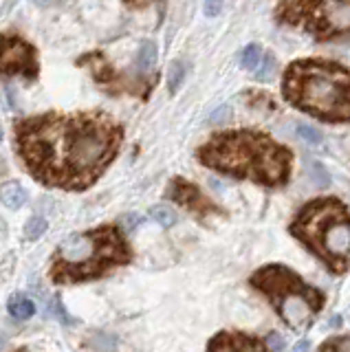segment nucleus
Segmentation results:
<instances>
[{"label": "nucleus", "mask_w": 350, "mask_h": 352, "mask_svg": "<svg viewBox=\"0 0 350 352\" xmlns=\"http://www.w3.org/2000/svg\"><path fill=\"white\" fill-rule=\"evenodd\" d=\"M284 99L324 124H350V69L322 58L295 60L282 77Z\"/></svg>", "instance_id": "3"}, {"label": "nucleus", "mask_w": 350, "mask_h": 352, "mask_svg": "<svg viewBox=\"0 0 350 352\" xmlns=\"http://www.w3.org/2000/svg\"><path fill=\"white\" fill-rule=\"evenodd\" d=\"M7 344V335L5 333H0V348H3Z\"/></svg>", "instance_id": "30"}, {"label": "nucleus", "mask_w": 350, "mask_h": 352, "mask_svg": "<svg viewBox=\"0 0 350 352\" xmlns=\"http://www.w3.org/2000/svg\"><path fill=\"white\" fill-rule=\"evenodd\" d=\"M273 71H276V60H273V55H265V64L256 71V77L258 80H267V77L273 75Z\"/></svg>", "instance_id": "22"}, {"label": "nucleus", "mask_w": 350, "mask_h": 352, "mask_svg": "<svg viewBox=\"0 0 350 352\" xmlns=\"http://www.w3.org/2000/svg\"><path fill=\"white\" fill-rule=\"evenodd\" d=\"M276 20L315 42L350 38V0H278Z\"/></svg>", "instance_id": "7"}, {"label": "nucleus", "mask_w": 350, "mask_h": 352, "mask_svg": "<svg viewBox=\"0 0 350 352\" xmlns=\"http://www.w3.org/2000/svg\"><path fill=\"white\" fill-rule=\"evenodd\" d=\"M201 165L236 181L278 190L291 181L293 152L258 128L221 130L196 150Z\"/></svg>", "instance_id": "2"}, {"label": "nucleus", "mask_w": 350, "mask_h": 352, "mask_svg": "<svg viewBox=\"0 0 350 352\" xmlns=\"http://www.w3.org/2000/svg\"><path fill=\"white\" fill-rule=\"evenodd\" d=\"M150 218L163 229H170L177 225V214H174V209H170L168 205H155L150 209Z\"/></svg>", "instance_id": "15"}, {"label": "nucleus", "mask_w": 350, "mask_h": 352, "mask_svg": "<svg viewBox=\"0 0 350 352\" xmlns=\"http://www.w3.org/2000/svg\"><path fill=\"white\" fill-rule=\"evenodd\" d=\"M124 143V128L102 110L42 113L14 124L25 170L47 187L82 192L102 179Z\"/></svg>", "instance_id": "1"}, {"label": "nucleus", "mask_w": 350, "mask_h": 352, "mask_svg": "<svg viewBox=\"0 0 350 352\" xmlns=\"http://www.w3.org/2000/svg\"><path fill=\"white\" fill-rule=\"evenodd\" d=\"M183 77H185V64L183 62H174L170 66V73H168V88H170V93L179 91V86L183 84Z\"/></svg>", "instance_id": "19"}, {"label": "nucleus", "mask_w": 350, "mask_h": 352, "mask_svg": "<svg viewBox=\"0 0 350 352\" xmlns=\"http://www.w3.org/2000/svg\"><path fill=\"white\" fill-rule=\"evenodd\" d=\"M267 344L273 352H280L284 348V337H280L278 333H269L267 335Z\"/></svg>", "instance_id": "26"}, {"label": "nucleus", "mask_w": 350, "mask_h": 352, "mask_svg": "<svg viewBox=\"0 0 350 352\" xmlns=\"http://www.w3.org/2000/svg\"><path fill=\"white\" fill-rule=\"evenodd\" d=\"M260 60H262V51L258 44H249V47L243 49V55H240V64H243L245 71H258Z\"/></svg>", "instance_id": "16"}, {"label": "nucleus", "mask_w": 350, "mask_h": 352, "mask_svg": "<svg viewBox=\"0 0 350 352\" xmlns=\"http://www.w3.org/2000/svg\"><path fill=\"white\" fill-rule=\"evenodd\" d=\"M139 223H141V216L139 214H126L122 220H119V227H122L126 234H130V231L139 227Z\"/></svg>", "instance_id": "23"}, {"label": "nucleus", "mask_w": 350, "mask_h": 352, "mask_svg": "<svg viewBox=\"0 0 350 352\" xmlns=\"http://www.w3.org/2000/svg\"><path fill=\"white\" fill-rule=\"evenodd\" d=\"M221 7H223V0H205L203 11H205L207 18H214V16L221 14Z\"/></svg>", "instance_id": "24"}, {"label": "nucleus", "mask_w": 350, "mask_h": 352, "mask_svg": "<svg viewBox=\"0 0 350 352\" xmlns=\"http://www.w3.org/2000/svg\"><path fill=\"white\" fill-rule=\"evenodd\" d=\"M0 201H3L9 209H20L27 203V192L23 185L18 183H7L0 190Z\"/></svg>", "instance_id": "13"}, {"label": "nucleus", "mask_w": 350, "mask_h": 352, "mask_svg": "<svg viewBox=\"0 0 350 352\" xmlns=\"http://www.w3.org/2000/svg\"><path fill=\"white\" fill-rule=\"evenodd\" d=\"M53 313H56L64 324H73V319H71L67 313H64V306H62V302H60V300H56V311H53Z\"/></svg>", "instance_id": "27"}, {"label": "nucleus", "mask_w": 350, "mask_h": 352, "mask_svg": "<svg viewBox=\"0 0 350 352\" xmlns=\"http://www.w3.org/2000/svg\"><path fill=\"white\" fill-rule=\"evenodd\" d=\"M133 262V247L119 225H100L71 234L51 258L49 278L56 284H82L100 280Z\"/></svg>", "instance_id": "4"}, {"label": "nucleus", "mask_w": 350, "mask_h": 352, "mask_svg": "<svg viewBox=\"0 0 350 352\" xmlns=\"http://www.w3.org/2000/svg\"><path fill=\"white\" fill-rule=\"evenodd\" d=\"M124 3H126L128 7H146V5L152 3V0H124Z\"/></svg>", "instance_id": "29"}, {"label": "nucleus", "mask_w": 350, "mask_h": 352, "mask_svg": "<svg viewBox=\"0 0 350 352\" xmlns=\"http://www.w3.org/2000/svg\"><path fill=\"white\" fill-rule=\"evenodd\" d=\"M47 231V220L40 216H31L25 225V238L27 240H38Z\"/></svg>", "instance_id": "18"}, {"label": "nucleus", "mask_w": 350, "mask_h": 352, "mask_svg": "<svg viewBox=\"0 0 350 352\" xmlns=\"http://www.w3.org/2000/svg\"><path fill=\"white\" fill-rule=\"evenodd\" d=\"M16 352H27V350H16Z\"/></svg>", "instance_id": "31"}, {"label": "nucleus", "mask_w": 350, "mask_h": 352, "mask_svg": "<svg viewBox=\"0 0 350 352\" xmlns=\"http://www.w3.org/2000/svg\"><path fill=\"white\" fill-rule=\"evenodd\" d=\"M229 117H232V108H229V106H218L207 121H210V124H214V126H221V124H225Z\"/></svg>", "instance_id": "21"}, {"label": "nucleus", "mask_w": 350, "mask_h": 352, "mask_svg": "<svg viewBox=\"0 0 350 352\" xmlns=\"http://www.w3.org/2000/svg\"><path fill=\"white\" fill-rule=\"evenodd\" d=\"M289 234L320 260L328 273L344 275L350 269V209L335 196L313 198L300 207Z\"/></svg>", "instance_id": "5"}, {"label": "nucleus", "mask_w": 350, "mask_h": 352, "mask_svg": "<svg viewBox=\"0 0 350 352\" xmlns=\"http://www.w3.org/2000/svg\"><path fill=\"white\" fill-rule=\"evenodd\" d=\"M295 132H298L300 139H304L306 143H311V146H320V143H322V135L313 126L298 124V126H295Z\"/></svg>", "instance_id": "20"}, {"label": "nucleus", "mask_w": 350, "mask_h": 352, "mask_svg": "<svg viewBox=\"0 0 350 352\" xmlns=\"http://www.w3.org/2000/svg\"><path fill=\"white\" fill-rule=\"evenodd\" d=\"M7 308H9V313H12V317H16V319H29L36 313L34 300H29L25 293H14L12 297H9Z\"/></svg>", "instance_id": "12"}, {"label": "nucleus", "mask_w": 350, "mask_h": 352, "mask_svg": "<svg viewBox=\"0 0 350 352\" xmlns=\"http://www.w3.org/2000/svg\"><path fill=\"white\" fill-rule=\"evenodd\" d=\"M38 73L40 62L34 44L16 33H3L0 36V80L25 77L27 82H36Z\"/></svg>", "instance_id": "8"}, {"label": "nucleus", "mask_w": 350, "mask_h": 352, "mask_svg": "<svg viewBox=\"0 0 350 352\" xmlns=\"http://www.w3.org/2000/svg\"><path fill=\"white\" fill-rule=\"evenodd\" d=\"M157 64V44L155 42H141V47L137 51V60H135V69L141 77H146L152 73V69H155Z\"/></svg>", "instance_id": "11"}, {"label": "nucleus", "mask_w": 350, "mask_h": 352, "mask_svg": "<svg viewBox=\"0 0 350 352\" xmlns=\"http://www.w3.org/2000/svg\"><path fill=\"white\" fill-rule=\"evenodd\" d=\"M97 337H100V341H93L95 350H113L115 348V337L113 335H97Z\"/></svg>", "instance_id": "25"}, {"label": "nucleus", "mask_w": 350, "mask_h": 352, "mask_svg": "<svg viewBox=\"0 0 350 352\" xmlns=\"http://www.w3.org/2000/svg\"><path fill=\"white\" fill-rule=\"evenodd\" d=\"M249 286L265 297L284 326L295 333L309 328L326 306V293L287 264L273 262L256 269L249 275Z\"/></svg>", "instance_id": "6"}, {"label": "nucleus", "mask_w": 350, "mask_h": 352, "mask_svg": "<svg viewBox=\"0 0 350 352\" xmlns=\"http://www.w3.org/2000/svg\"><path fill=\"white\" fill-rule=\"evenodd\" d=\"M293 352H311V341L309 339L298 341V344H295V348H293Z\"/></svg>", "instance_id": "28"}, {"label": "nucleus", "mask_w": 350, "mask_h": 352, "mask_svg": "<svg viewBox=\"0 0 350 352\" xmlns=\"http://www.w3.org/2000/svg\"><path fill=\"white\" fill-rule=\"evenodd\" d=\"M317 352H350V335L328 337Z\"/></svg>", "instance_id": "17"}, {"label": "nucleus", "mask_w": 350, "mask_h": 352, "mask_svg": "<svg viewBox=\"0 0 350 352\" xmlns=\"http://www.w3.org/2000/svg\"><path fill=\"white\" fill-rule=\"evenodd\" d=\"M207 352H271L267 339L247 330H221L207 341Z\"/></svg>", "instance_id": "10"}, {"label": "nucleus", "mask_w": 350, "mask_h": 352, "mask_svg": "<svg viewBox=\"0 0 350 352\" xmlns=\"http://www.w3.org/2000/svg\"><path fill=\"white\" fill-rule=\"evenodd\" d=\"M306 174H309V179L313 181V185H317L320 190H324V187L331 185V174H328V170L320 161H313V159L306 161Z\"/></svg>", "instance_id": "14"}, {"label": "nucleus", "mask_w": 350, "mask_h": 352, "mask_svg": "<svg viewBox=\"0 0 350 352\" xmlns=\"http://www.w3.org/2000/svg\"><path fill=\"white\" fill-rule=\"evenodd\" d=\"M166 196L199 220H207L210 216H223L225 214L221 207L201 192L199 185H194L192 181L183 179V176H177V179L170 181Z\"/></svg>", "instance_id": "9"}]
</instances>
